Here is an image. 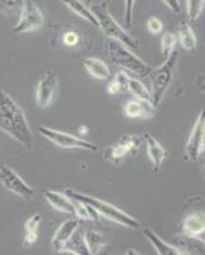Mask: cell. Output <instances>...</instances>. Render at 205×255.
Returning <instances> with one entry per match:
<instances>
[{"instance_id": "1", "label": "cell", "mask_w": 205, "mask_h": 255, "mask_svg": "<svg viewBox=\"0 0 205 255\" xmlns=\"http://www.w3.org/2000/svg\"><path fill=\"white\" fill-rule=\"evenodd\" d=\"M0 131L31 151L33 134L23 110L12 96L0 88Z\"/></svg>"}, {"instance_id": "2", "label": "cell", "mask_w": 205, "mask_h": 255, "mask_svg": "<svg viewBox=\"0 0 205 255\" xmlns=\"http://www.w3.org/2000/svg\"><path fill=\"white\" fill-rule=\"evenodd\" d=\"M65 194H67L70 199L81 200V202L90 204L92 208L96 209V212H97L100 216H102V217H104L108 221H112V222L117 223V225H121V226L126 227V229L139 230L142 227V225H140V222H139L138 220L131 217L130 215H127L126 212L117 208V207L113 206V204L107 203L104 200L92 197V195L78 193V191L72 190V189H67V190H65Z\"/></svg>"}, {"instance_id": "3", "label": "cell", "mask_w": 205, "mask_h": 255, "mask_svg": "<svg viewBox=\"0 0 205 255\" xmlns=\"http://www.w3.org/2000/svg\"><path fill=\"white\" fill-rule=\"evenodd\" d=\"M104 51H106L107 58H108L111 63L122 68V69H126L129 72L134 73L136 76L145 77L152 70V68L145 61L138 58L131 51V49L125 46L120 41L107 38V41L104 42Z\"/></svg>"}, {"instance_id": "4", "label": "cell", "mask_w": 205, "mask_h": 255, "mask_svg": "<svg viewBox=\"0 0 205 255\" xmlns=\"http://www.w3.org/2000/svg\"><path fill=\"white\" fill-rule=\"evenodd\" d=\"M91 10L95 14L97 22H99V28L107 36V38L120 41L121 44H124L125 46L131 50L136 49L138 42L116 22V19L110 13V9H108L106 1L93 4L91 6Z\"/></svg>"}, {"instance_id": "5", "label": "cell", "mask_w": 205, "mask_h": 255, "mask_svg": "<svg viewBox=\"0 0 205 255\" xmlns=\"http://www.w3.org/2000/svg\"><path fill=\"white\" fill-rule=\"evenodd\" d=\"M179 61V51L175 50L170 56L162 64L161 67L152 69L149 72V82H150V96H152V104L154 106H158L165 97L166 92L171 86V82L174 78V72L176 68V64Z\"/></svg>"}, {"instance_id": "6", "label": "cell", "mask_w": 205, "mask_h": 255, "mask_svg": "<svg viewBox=\"0 0 205 255\" xmlns=\"http://www.w3.org/2000/svg\"><path fill=\"white\" fill-rule=\"evenodd\" d=\"M144 143L142 135L136 134H122L115 143L106 148L103 158L113 165H120L130 156H135Z\"/></svg>"}, {"instance_id": "7", "label": "cell", "mask_w": 205, "mask_h": 255, "mask_svg": "<svg viewBox=\"0 0 205 255\" xmlns=\"http://www.w3.org/2000/svg\"><path fill=\"white\" fill-rule=\"evenodd\" d=\"M38 131L41 135H44L47 140L58 145L59 148H64V149H84V151H91V152H97L99 148L93 143L88 142V140L79 138L77 135H72L65 131H59L51 128L44 127L40 125L38 127Z\"/></svg>"}, {"instance_id": "8", "label": "cell", "mask_w": 205, "mask_h": 255, "mask_svg": "<svg viewBox=\"0 0 205 255\" xmlns=\"http://www.w3.org/2000/svg\"><path fill=\"white\" fill-rule=\"evenodd\" d=\"M204 138H205V118L204 110L198 115L197 120L190 131L189 139L185 144V153L184 159L188 162H197L202 153L204 152Z\"/></svg>"}, {"instance_id": "9", "label": "cell", "mask_w": 205, "mask_h": 255, "mask_svg": "<svg viewBox=\"0 0 205 255\" xmlns=\"http://www.w3.org/2000/svg\"><path fill=\"white\" fill-rule=\"evenodd\" d=\"M45 17L41 9L35 4V0H24L20 8V17L14 27V33H26V32L37 31L42 28Z\"/></svg>"}, {"instance_id": "10", "label": "cell", "mask_w": 205, "mask_h": 255, "mask_svg": "<svg viewBox=\"0 0 205 255\" xmlns=\"http://www.w3.org/2000/svg\"><path fill=\"white\" fill-rule=\"evenodd\" d=\"M0 183L6 190L15 194L17 197L23 198V199H29L35 194L33 188L29 186L12 167L6 165L0 166Z\"/></svg>"}, {"instance_id": "11", "label": "cell", "mask_w": 205, "mask_h": 255, "mask_svg": "<svg viewBox=\"0 0 205 255\" xmlns=\"http://www.w3.org/2000/svg\"><path fill=\"white\" fill-rule=\"evenodd\" d=\"M59 91V79L55 72L49 70L41 74L36 88V104L38 108L46 109L52 104Z\"/></svg>"}, {"instance_id": "12", "label": "cell", "mask_w": 205, "mask_h": 255, "mask_svg": "<svg viewBox=\"0 0 205 255\" xmlns=\"http://www.w3.org/2000/svg\"><path fill=\"white\" fill-rule=\"evenodd\" d=\"M79 222H81V221L75 217H72L70 220L64 221L60 226L58 227V230L55 231L54 236H52V249L59 253L61 249H64V248L67 247L68 244H69V240L72 239V236H74V234L77 232V230H78Z\"/></svg>"}, {"instance_id": "13", "label": "cell", "mask_w": 205, "mask_h": 255, "mask_svg": "<svg viewBox=\"0 0 205 255\" xmlns=\"http://www.w3.org/2000/svg\"><path fill=\"white\" fill-rule=\"evenodd\" d=\"M124 114L130 119H149L154 115L156 106L150 101H143V100H129L125 102Z\"/></svg>"}, {"instance_id": "14", "label": "cell", "mask_w": 205, "mask_h": 255, "mask_svg": "<svg viewBox=\"0 0 205 255\" xmlns=\"http://www.w3.org/2000/svg\"><path fill=\"white\" fill-rule=\"evenodd\" d=\"M143 139H144V143L147 144V153L148 156H149L150 162L153 165V171L156 172V174H158V172L161 171L162 165L165 162L167 152H166L165 147H163L153 135L145 133L144 135H143Z\"/></svg>"}, {"instance_id": "15", "label": "cell", "mask_w": 205, "mask_h": 255, "mask_svg": "<svg viewBox=\"0 0 205 255\" xmlns=\"http://www.w3.org/2000/svg\"><path fill=\"white\" fill-rule=\"evenodd\" d=\"M44 197L52 208H55L59 212H63V213H68L72 217H75L74 202L65 193H59V191L45 189Z\"/></svg>"}, {"instance_id": "16", "label": "cell", "mask_w": 205, "mask_h": 255, "mask_svg": "<svg viewBox=\"0 0 205 255\" xmlns=\"http://www.w3.org/2000/svg\"><path fill=\"white\" fill-rule=\"evenodd\" d=\"M205 215L204 212H194L191 215L186 216L182 222V231L184 235L191 236V238L200 239L204 235L205 231Z\"/></svg>"}, {"instance_id": "17", "label": "cell", "mask_w": 205, "mask_h": 255, "mask_svg": "<svg viewBox=\"0 0 205 255\" xmlns=\"http://www.w3.org/2000/svg\"><path fill=\"white\" fill-rule=\"evenodd\" d=\"M143 234H144L145 238L149 240V243L153 245L154 250L157 252V254L159 255H184L185 253L182 252L181 249L176 247H172L170 244L166 243L165 240H162L156 232L152 231L150 229H144L143 230Z\"/></svg>"}, {"instance_id": "18", "label": "cell", "mask_w": 205, "mask_h": 255, "mask_svg": "<svg viewBox=\"0 0 205 255\" xmlns=\"http://www.w3.org/2000/svg\"><path fill=\"white\" fill-rule=\"evenodd\" d=\"M61 1H63L64 5L67 6L68 9H70L74 14L83 18L84 20H87L88 23H91L92 26L99 28V22H97L95 14H93V12L91 10V6H88L84 0H61Z\"/></svg>"}, {"instance_id": "19", "label": "cell", "mask_w": 205, "mask_h": 255, "mask_svg": "<svg viewBox=\"0 0 205 255\" xmlns=\"http://www.w3.org/2000/svg\"><path fill=\"white\" fill-rule=\"evenodd\" d=\"M83 65L90 76L99 81H107L111 77L110 68L107 64L99 58H87L83 61Z\"/></svg>"}, {"instance_id": "20", "label": "cell", "mask_w": 205, "mask_h": 255, "mask_svg": "<svg viewBox=\"0 0 205 255\" xmlns=\"http://www.w3.org/2000/svg\"><path fill=\"white\" fill-rule=\"evenodd\" d=\"M84 244L87 248L88 254L97 255L107 247V240L102 234L95 231V230H87L83 235Z\"/></svg>"}, {"instance_id": "21", "label": "cell", "mask_w": 205, "mask_h": 255, "mask_svg": "<svg viewBox=\"0 0 205 255\" xmlns=\"http://www.w3.org/2000/svg\"><path fill=\"white\" fill-rule=\"evenodd\" d=\"M41 220H42L41 215H33L26 221V223H24L23 238L24 247H31V245H33L37 241L38 227H40Z\"/></svg>"}, {"instance_id": "22", "label": "cell", "mask_w": 205, "mask_h": 255, "mask_svg": "<svg viewBox=\"0 0 205 255\" xmlns=\"http://www.w3.org/2000/svg\"><path fill=\"white\" fill-rule=\"evenodd\" d=\"M179 40L181 46L188 51H194L198 46V40L195 32L188 22H182L179 28Z\"/></svg>"}, {"instance_id": "23", "label": "cell", "mask_w": 205, "mask_h": 255, "mask_svg": "<svg viewBox=\"0 0 205 255\" xmlns=\"http://www.w3.org/2000/svg\"><path fill=\"white\" fill-rule=\"evenodd\" d=\"M126 91L127 92H130L135 99L152 102V96H150L149 88L145 87V84L142 83L139 79L127 77Z\"/></svg>"}, {"instance_id": "24", "label": "cell", "mask_w": 205, "mask_h": 255, "mask_svg": "<svg viewBox=\"0 0 205 255\" xmlns=\"http://www.w3.org/2000/svg\"><path fill=\"white\" fill-rule=\"evenodd\" d=\"M127 74L124 72H118L112 81L107 84V93L110 95H118V93L127 92L126 91V83H127Z\"/></svg>"}, {"instance_id": "25", "label": "cell", "mask_w": 205, "mask_h": 255, "mask_svg": "<svg viewBox=\"0 0 205 255\" xmlns=\"http://www.w3.org/2000/svg\"><path fill=\"white\" fill-rule=\"evenodd\" d=\"M176 44H177V38L174 33L166 32L165 35L162 36L161 49H162V55L165 56V59H167L168 56L175 51Z\"/></svg>"}, {"instance_id": "26", "label": "cell", "mask_w": 205, "mask_h": 255, "mask_svg": "<svg viewBox=\"0 0 205 255\" xmlns=\"http://www.w3.org/2000/svg\"><path fill=\"white\" fill-rule=\"evenodd\" d=\"M205 0H186V12H188L189 20L195 22L204 9Z\"/></svg>"}, {"instance_id": "27", "label": "cell", "mask_w": 205, "mask_h": 255, "mask_svg": "<svg viewBox=\"0 0 205 255\" xmlns=\"http://www.w3.org/2000/svg\"><path fill=\"white\" fill-rule=\"evenodd\" d=\"M24 0H0V13L13 12L15 9L22 8Z\"/></svg>"}, {"instance_id": "28", "label": "cell", "mask_w": 205, "mask_h": 255, "mask_svg": "<svg viewBox=\"0 0 205 255\" xmlns=\"http://www.w3.org/2000/svg\"><path fill=\"white\" fill-rule=\"evenodd\" d=\"M147 28L152 35H159L163 29V22L157 17H149L147 20Z\"/></svg>"}, {"instance_id": "29", "label": "cell", "mask_w": 205, "mask_h": 255, "mask_svg": "<svg viewBox=\"0 0 205 255\" xmlns=\"http://www.w3.org/2000/svg\"><path fill=\"white\" fill-rule=\"evenodd\" d=\"M63 42L68 47L77 46L79 44V35L75 31H67L63 35Z\"/></svg>"}, {"instance_id": "30", "label": "cell", "mask_w": 205, "mask_h": 255, "mask_svg": "<svg viewBox=\"0 0 205 255\" xmlns=\"http://www.w3.org/2000/svg\"><path fill=\"white\" fill-rule=\"evenodd\" d=\"M134 4H135V0H124V5H125L124 18H125V24H126V26H131V24H133Z\"/></svg>"}, {"instance_id": "31", "label": "cell", "mask_w": 205, "mask_h": 255, "mask_svg": "<svg viewBox=\"0 0 205 255\" xmlns=\"http://www.w3.org/2000/svg\"><path fill=\"white\" fill-rule=\"evenodd\" d=\"M163 4L170 9L171 12L175 13V14H180L181 13V4H180V0H162Z\"/></svg>"}, {"instance_id": "32", "label": "cell", "mask_w": 205, "mask_h": 255, "mask_svg": "<svg viewBox=\"0 0 205 255\" xmlns=\"http://www.w3.org/2000/svg\"><path fill=\"white\" fill-rule=\"evenodd\" d=\"M87 133H88V128L86 127V125H82L81 129H79V134H81V135H86Z\"/></svg>"}]
</instances>
